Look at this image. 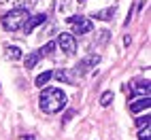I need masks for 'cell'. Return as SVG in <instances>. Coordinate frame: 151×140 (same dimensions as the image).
<instances>
[{"label": "cell", "mask_w": 151, "mask_h": 140, "mask_svg": "<svg viewBox=\"0 0 151 140\" xmlns=\"http://www.w3.org/2000/svg\"><path fill=\"white\" fill-rule=\"evenodd\" d=\"M136 127H140V129H143V127H149V113H147L145 117H138V119H136Z\"/></svg>", "instance_id": "9a60e30c"}, {"label": "cell", "mask_w": 151, "mask_h": 140, "mask_svg": "<svg viewBox=\"0 0 151 140\" xmlns=\"http://www.w3.org/2000/svg\"><path fill=\"white\" fill-rule=\"evenodd\" d=\"M106 38H109V32H100V34H98V38H96L94 43H100V45H104V41H106Z\"/></svg>", "instance_id": "e0dca14e"}, {"label": "cell", "mask_w": 151, "mask_h": 140, "mask_svg": "<svg viewBox=\"0 0 151 140\" xmlns=\"http://www.w3.org/2000/svg\"><path fill=\"white\" fill-rule=\"evenodd\" d=\"M111 102H113V91H104L102 96H100V104L102 106H109Z\"/></svg>", "instance_id": "5bb4252c"}, {"label": "cell", "mask_w": 151, "mask_h": 140, "mask_svg": "<svg viewBox=\"0 0 151 140\" xmlns=\"http://www.w3.org/2000/svg\"><path fill=\"white\" fill-rule=\"evenodd\" d=\"M77 2H85V0H77Z\"/></svg>", "instance_id": "44dd1931"}, {"label": "cell", "mask_w": 151, "mask_h": 140, "mask_svg": "<svg viewBox=\"0 0 151 140\" xmlns=\"http://www.w3.org/2000/svg\"><path fill=\"white\" fill-rule=\"evenodd\" d=\"M6 57L11 59V62H15V59L22 57V51H19L17 47H9V49H6Z\"/></svg>", "instance_id": "7c38bea8"}, {"label": "cell", "mask_w": 151, "mask_h": 140, "mask_svg": "<svg viewBox=\"0 0 151 140\" xmlns=\"http://www.w3.org/2000/svg\"><path fill=\"white\" fill-rule=\"evenodd\" d=\"M45 19H47V15H45V13H38V15H32V17H28L26 21H24L22 30H24L26 34H32L34 30H36V26H41V24H45Z\"/></svg>", "instance_id": "5b68a950"}, {"label": "cell", "mask_w": 151, "mask_h": 140, "mask_svg": "<svg viewBox=\"0 0 151 140\" xmlns=\"http://www.w3.org/2000/svg\"><path fill=\"white\" fill-rule=\"evenodd\" d=\"M66 102H68L66 94L62 91V89H58V87H47V89H43L41 98H38L41 111L47 113V115L60 113V111H62V108L66 106Z\"/></svg>", "instance_id": "6da1fadb"}, {"label": "cell", "mask_w": 151, "mask_h": 140, "mask_svg": "<svg viewBox=\"0 0 151 140\" xmlns=\"http://www.w3.org/2000/svg\"><path fill=\"white\" fill-rule=\"evenodd\" d=\"M73 115H75V111H68V113H66V117H64V123H66V121H68V119L73 117Z\"/></svg>", "instance_id": "d6986e66"}, {"label": "cell", "mask_w": 151, "mask_h": 140, "mask_svg": "<svg viewBox=\"0 0 151 140\" xmlns=\"http://www.w3.org/2000/svg\"><path fill=\"white\" fill-rule=\"evenodd\" d=\"M55 47H60L64 53L68 55H73L77 51V41H75V36L73 34H68V32H62L58 36V41H55Z\"/></svg>", "instance_id": "277c9868"}, {"label": "cell", "mask_w": 151, "mask_h": 140, "mask_svg": "<svg viewBox=\"0 0 151 140\" xmlns=\"http://www.w3.org/2000/svg\"><path fill=\"white\" fill-rule=\"evenodd\" d=\"M130 96H132V98H134V96L149 98V81H145V79H143V81H138V83H136V89H134Z\"/></svg>", "instance_id": "ba28073f"}, {"label": "cell", "mask_w": 151, "mask_h": 140, "mask_svg": "<svg viewBox=\"0 0 151 140\" xmlns=\"http://www.w3.org/2000/svg\"><path fill=\"white\" fill-rule=\"evenodd\" d=\"M149 104H151L149 98H143V100H138V102H132V104H130V113L138 115V113H143V111H149Z\"/></svg>", "instance_id": "52a82bcc"}, {"label": "cell", "mask_w": 151, "mask_h": 140, "mask_svg": "<svg viewBox=\"0 0 151 140\" xmlns=\"http://www.w3.org/2000/svg\"><path fill=\"white\" fill-rule=\"evenodd\" d=\"M96 19H100V21H111V19L115 17V6H109L104 9V11H100V13H94Z\"/></svg>", "instance_id": "30bf717a"}, {"label": "cell", "mask_w": 151, "mask_h": 140, "mask_svg": "<svg viewBox=\"0 0 151 140\" xmlns=\"http://www.w3.org/2000/svg\"><path fill=\"white\" fill-rule=\"evenodd\" d=\"M41 57H43V55L38 53V51H32V53H30V55L26 57V62H24V64H26V68H28V70H32L38 62H41Z\"/></svg>", "instance_id": "8fae6325"}, {"label": "cell", "mask_w": 151, "mask_h": 140, "mask_svg": "<svg viewBox=\"0 0 151 140\" xmlns=\"http://www.w3.org/2000/svg\"><path fill=\"white\" fill-rule=\"evenodd\" d=\"M53 51H55V41L47 43V45H45V47H43L38 53H41V55H53Z\"/></svg>", "instance_id": "4fadbf2b"}, {"label": "cell", "mask_w": 151, "mask_h": 140, "mask_svg": "<svg viewBox=\"0 0 151 140\" xmlns=\"http://www.w3.org/2000/svg\"><path fill=\"white\" fill-rule=\"evenodd\" d=\"M68 21L75 24V26H73V32L79 34V36H83V34H87V32H92V30H94L92 19H87V17H68ZM75 34H73V36H75Z\"/></svg>", "instance_id": "3957f363"}, {"label": "cell", "mask_w": 151, "mask_h": 140, "mask_svg": "<svg viewBox=\"0 0 151 140\" xmlns=\"http://www.w3.org/2000/svg\"><path fill=\"white\" fill-rule=\"evenodd\" d=\"M138 138H140V140H149V127H143V129H140V132H138Z\"/></svg>", "instance_id": "ac0fdd59"}, {"label": "cell", "mask_w": 151, "mask_h": 140, "mask_svg": "<svg viewBox=\"0 0 151 140\" xmlns=\"http://www.w3.org/2000/svg\"><path fill=\"white\" fill-rule=\"evenodd\" d=\"M77 76H79V74L75 72V70H66V68L53 72V79H58V81H62V83H70V85H77V83H79Z\"/></svg>", "instance_id": "8992f818"}, {"label": "cell", "mask_w": 151, "mask_h": 140, "mask_svg": "<svg viewBox=\"0 0 151 140\" xmlns=\"http://www.w3.org/2000/svg\"><path fill=\"white\" fill-rule=\"evenodd\" d=\"M15 4H17V9H26V11H28V9L34 4V0H17Z\"/></svg>", "instance_id": "2e32d148"}, {"label": "cell", "mask_w": 151, "mask_h": 140, "mask_svg": "<svg viewBox=\"0 0 151 140\" xmlns=\"http://www.w3.org/2000/svg\"><path fill=\"white\" fill-rule=\"evenodd\" d=\"M28 17H30V13L26 11V9H11V11L2 17V28L15 32V30H19V28L24 26V21H26Z\"/></svg>", "instance_id": "7a4b0ae2"}, {"label": "cell", "mask_w": 151, "mask_h": 140, "mask_svg": "<svg viewBox=\"0 0 151 140\" xmlns=\"http://www.w3.org/2000/svg\"><path fill=\"white\" fill-rule=\"evenodd\" d=\"M51 79H53V70H45V72H41V74L36 76L34 85H36V87H45L49 81H51Z\"/></svg>", "instance_id": "9c48e42d"}, {"label": "cell", "mask_w": 151, "mask_h": 140, "mask_svg": "<svg viewBox=\"0 0 151 140\" xmlns=\"http://www.w3.org/2000/svg\"><path fill=\"white\" fill-rule=\"evenodd\" d=\"M24 140H34V136H26V138H24Z\"/></svg>", "instance_id": "ffe728a7"}]
</instances>
